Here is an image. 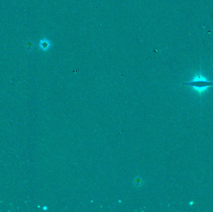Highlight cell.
Returning <instances> with one entry per match:
<instances>
[{"mask_svg":"<svg viewBox=\"0 0 213 212\" xmlns=\"http://www.w3.org/2000/svg\"><path fill=\"white\" fill-rule=\"evenodd\" d=\"M186 85L191 87L198 95L201 96L207 90L213 86V82L210 81L201 72L196 74L192 79L188 83H185Z\"/></svg>","mask_w":213,"mask_h":212,"instance_id":"cell-1","label":"cell"},{"mask_svg":"<svg viewBox=\"0 0 213 212\" xmlns=\"http://www.w3.org/2000/svg\"><path fill=\"white\" fill-rule=\"evenodd\" d=\"M51 46V41L46 39V38H43L39 40V48L42 50V51H47L50 49Z\"/></svg>","mask_w":213,"mask_h":212,"instance_id":"cell-2","label":"cell"},{"mask_svg":"<svg viewBox=\"0 0 213 212\" xmlns=\"http://www.w3.org/2000/svg\"><path fill=\"white\" fill-rule=\"evenodd\" d=\"M134 183L136 185V186L138 187V186H140L141 185L142 182H141V180L140 179H137V178H136L135 180V181H134Z\"/></svg>","mask_w":213,"mask_h":212,"instance_id":"cell-3","label":"cell"}]
</instances>
